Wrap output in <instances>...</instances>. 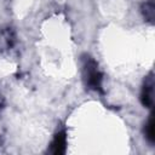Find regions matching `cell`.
Wrapping results in <instances>:
<instances>
[{"mask_svg":"<svg viewBox=\"0 0 155 155\" xmlns=\"http://www.w3.org/2000/svg\"><path fill=\"white\" fill-rule=\"evenodd\" d=\"M142 13L145 18V21L153 23L155 17V5L153 0H148L142 5Z\"/></svg>","mask_w":155,"mask_h":155,"instance_id":"4","label":"cell"},{"mask_svg":"<svg viewBox=\"0 0 155 155\" xmlns=\"http://www.w3.org/2000/svg\"><path fill=\"white\" fill-rule=\"evenodd\" d=\"M154 126H155L154 116L150 115V117H149V120H148V122H147V125H145V127H144L145 137H147V139H148L150 143H154V142H155V128H154Z\"/></svg>","mask_w":155,"mask_h":155,"instance_id":"5","label":"cell"},{"mask_svg":"<svg viewBox=\"0 0 155 155\" xmlns=\"http://www.w3.org/2000/svg\"><path fill=\"white\" fill-rule=\"evenodd\" d=\"M85 73H86V84L90 88L94 91L102 92V74L98 70V64L92 59L88 58L85 63Z\"/></svg>","mask_w":155,"mask_h":155,"instance_id":"1","label":"cell"},{"mask_svg":"<svg viewBox=\"0 0 155 155\" xmlns=\"http://www.w3.org/2000/svg\"><path fill=\"white\" fill-rule=\"evenodd\" d=\"M4 107V98H2V96L0 94V109Z\"/></svg>","mask_w":155,"mask_h":155,"instance_id":"6","label":"cell"},{"mask_svg":"<svg viewBox=\"0 0 155 155\" xmlns=\"http://www.w3.org/2000/svg\"><path fill=\"white\" fill-rule=\"evenodd\" d=\"M153 96H154V79H153V74H150L145 79V82L142 88V93H140L142 104L147 108H151L154 103Z\"/></svg>","mask_w":155,"mask_h":155,"instance_id":"2","label":"cell"},{"mask_svg":"<svg viewBox=\"0 0 155 155\" xmlns=\"http://www.w3.org/2000/svg\"><path fill=\"white\" fill-rule=\"evenodd\" d=\"M65 145H67V137L64 132H58L52 143H51V153L54 155H61L65 151Z\"/></svg>","mask_w":155,"mask_h":155,"instance_id":"3","label":"cell"}]
</instances>
